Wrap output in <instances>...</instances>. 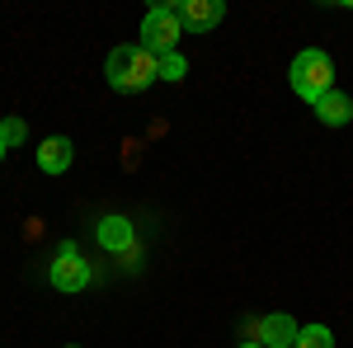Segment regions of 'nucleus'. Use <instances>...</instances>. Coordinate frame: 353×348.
Masks as SVG:
<instances>
[{"instance_id": "obj_1", "label": "nucleus", "mask_w": 353, "mask_h": 348, "mask_svg": "<svg viewBox=\"0 0 353 348\" xmlns=\"http://www.w3.org/2000/svg\"><path fill=\"white\" fill-rule=\"evenodd\" d=\"M156 81H161V57L146 52L141 43L109 52V85L118 94H141L146 85H156Z\"/></svg>"}, {"instance_id": "obj_2", "label": "nucleus", "mask_w": 353, "mask_h": 348, "mask_svg": "<svg viewBox=\"0 0 353 348\" xmlns=\"http://www.w3.org/2000/svg\"><path fill=\"white\" fill-rule=\"evenodd\" d=\"M292 90L316 108L330 90H334V61H330L321 48H306V52L292 61Z\"/></svg>"}, {"instance_id": "obj_3", "label": "nucleus", "mask_w": 353, "mask_h": 348, "mask_svg": "<svg viewBox=\"0 0 353 348\" xmlns=\"http://www.w3.org/2000/svg\"><path fill=\"white\" fill-rule=\"evenodd\" d=\"M179 38H184V24H179V14H174V5H156L146 19H141V48L146 52H179Z\"/></svg>"}, {"instance_id": "obj_4", "label": "nucleus", "mask_w": 353, "mask_h": 348, "mask_svg": "<svg viewBox=\"0 0 353 348\" xmlns=\"http://www.w3.org/2000/svg\"><path fill=\"white\" fill-rule=\"evenodd\" d=\"M297 329L301 325L292 320V316H264V320H250L245 325V334H250V344H259V348H292L297 344Z\"/></svg>"}, {"instance_id": "obj_5", "label": "nucleus", "mask_w": 353, "mask_h": 348, "mask_svg": "<svg viewBox=\"0 0 353 348\" xmlns=\"http://www.w3.org/2000/svg\"><path fill=\"white\" fill-rule=\"evenodd\" d=\"M174 14H179V24H184V28H193V33H208V28L221 24L226 5H221V0H184V5H174Z\"/></svg>"}, {"instance_id": "obj_6", "label": "nucleus", "mask_w": 353, "mask_h": 348, "mask_svg": "<svg viewBox=\"0 0 353 348\" xmlns=\"http://www.w3.org/2000/svg\"><path fill=\"white\" fill-rule=\"evenodd\" d=\"M85 283H90V264L81 259V249H76V254H57V264H52V287L57 292H81Z\"/></svg>"}, {"instance_id": "obj_7", "label": "nucleus", "mask_w": 353, "mask_h": 348, "mask_svg": "<svg viewBox=\"0 0 353 348\" xmlns=\"http://www.w3.org/2000/svg\"><path fill=\"white\" fill-rule=\"evenodd\" d=\"M71 156H76V146L66 136H48L38 146V170L43 174H61V170H71Z\"/></svg>"}, {"instance_id": "obj_8", "label": "nucleus", "mask_w": 353, "mask_h": 348, "mask_svg": "<svg viewBox=\"0 0 353 348\" xmlns=\"http://www.w3.org/2000/svg\"><path fill=\"white\" fill-rule=\"evenodd\" d=\"M316 118H321L325 127H344V123L353 118V99L344 94V90H330L325 99L316 104Z\"/></svg>"}, {"instance_id": "obj_9", "label": "nucleus", "mask_w": 353, "mask_h": 348, "mask_svg": "<svg viewBox=\"0 0 353 348\" xmlns=\"http://www.w3.org/2000/svg\"><path fill=\"white\" fill-rule=\"evenodd\" d=\"M99 245L113 249V254L132 249V226H128V216H104V221H99Z\"/></svg>"}, {"instance_id": "obj_10", "label": "nucleus", "mask_w": 353, "mask_h": 348, "mask_svg": "<svg viewBox=\"0 0 353 348\" xmlns=\"http://www.w3.org/2000/svg\"><path fill=\"white\" fill-rule=\"evenodd\" d=\"M292 348H334V334H330L325 325H301Z\"/></svg>"}, {"instance_id": "obj_11", "label": "nucleus", "mask_w": 353, "mask_h": 348, "mask_svg": "<svg viewBox=\"0 0 353 348\" xmlns=\"http://www.w3.org/2000/svg\"><path fill=\"white\" fill-rule=\"evenodd\" d=\"M24 118H14V113H10V118H5V123H0V146H5V151H10V146H19V141H24Z\"/></svg>"}, {"instance_id": "obj_12", "label": "nucleus", "mask_w": 353, "mask_h": 348, "mask_svg": "<svg viewBox=\"0 0 353 348\" xmlns=\"http://www.w3.org/2000/svg\"><path fill=\"white\" fill-rule=\"evenodd\" d=\"M184 71H189V61L179 52H165L161 57V81H184Z\"/></svg>"}, {"instance_id": "obj_13", "label": "nucleus", "mask_w": 353, "mask_h": 348, "mask_svg": "<svg viewBox=\"0 0 353 348\" xmlns=\"http://www.w3.org/2000/svg\"><path fill=\"white\" fill-rule=\"evenodd\" d=\"M241 348H259V344H241Z\"/></svg>"}, {"instance_id": "obj_14", "label": "nucleus", "mask_w": 353, "mask_h": 348, "mask_svg": "<svg viewBox=\"0 0 353 348\" xmlns=\"http://www.w3.org/2000/svg\"><path fill=\"white\" fill-rule=\"evenodd\" d=\"M0 161H5V146H0Z\"/></svg>"}, {"instance_id": "obj_15", "label": "nucleus", "mask_w": 353, "mask_h": 348, "mask_svg": "<svg viewBox=\"0 0 353 348\" xmlns=\"http://www.w3.org/2000/svg\"><path fill=\"white\" fill-rule=\"evenodd\" d=\"M66 348H76V344H66Z\"/></svg>"}]
</instances>
